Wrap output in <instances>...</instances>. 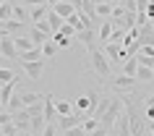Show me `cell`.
<instances>
[{
    "label": "cell",
    "mask_w": 154,
    "mask_h": 136,
    "mask_svg": "<svg viewBox=\"0 0 154 136\" xmlns=\"http://www.w3.org/2000/svg\"><path fill=\"white\" fill-rule=\"evenodd\" d=\"M32 11V24H37V21H45L50 13V5H37V8H29Z\"/></svg>",
    "instance_id": "d4e9b609"
},
{
    "label": "cell",
    "mask_w": 154,
    "mask_h": 136,
    "mask_svg": "<svg viewBox=\"0 0 154 136\" xmlns=\"http://www.w3.org/2000/svg\"><path fill=\"white\" fill-rule=\"evenodd\" d=\"M0 131H3V136H18V134H21L13 120H11V123H3V126H0Z\"/></svg>",
    "instance_id": "1f68e13d"
},
{
    "label": "cell",
    "mask_w": 154,
    "mask_h": 136,
    "mask_svg": "<svg viewBox=\"0 0 154 136\" xmlns=\"http://www.w3.org/2000/svg\"><path fill=\"white\" fill-rule=\"evenodd\" d=\"M68 3H71L76 11H84V0H68Z\"/></svg>",
    "instance_id": "f6af8a7d"
},
{
    "label": "cell",
    "mask_w": 154,
    "mask_h": 136,
    "mask_svg": "<svg viewBox=\"0 0 154 136\" xmlns=\"http://www.w3.org/2000/svg\"><path fill=\"white\" fill-rule=\"evenodd\" d=\"M11 118H13V123L18 126V131H32V115H29L26 107H24V110H18V112H13Z\"/></svg>",
    "instance_id": "ba28073f"
},
{
    "label": "cell",
    "mask_w": 154,
    "mask_h": 136,
    "mask_svg": "<svg viewBox=\"0 0 154 136\" xmlns=\"http://www.w3.org/2000/svg\"><path fill=\"white\" fill-rule=\"evenodd\" d=\"M97 3H110V0H97Z\"/></svg>",
    "instance_id": "f907efd6"
},
{
    "label": "cell",
    "mask_w": 154,
    "mask_h": 136,
    "mask_svg": "<svg viewBox=\"0 0 154 136\" xmlns=\"http://www.w3.org/2000/svg\"><path fill=\"white\" fill-rule=\"evenodd\" d=\"M29 40L34 42V47H42V45H45L50 37H47V34H42L39 29H34V26H32V32H29Z\"/></svg>",
    "instance_id": "f546056e"
},
{
    "label": "cell",
    "mask_w": 154,
    "mask_h": 136,
    "mask_svg": "<svg viewBox=\"0 0 154 136\" xmlns=\"http://www.w3.org/2000/svg\"><path fill=\"white\" fill-rule=\"evenodd\" d=\"M112 100H115V97H102V100H99V102L94 105V107H91V118L102 120V118H105V112L110 110V105H112Z\"/></svg>",
    "instance_id": "7c38bea8"
},
{
    "label": "cell",
    "mask_w": 154,
    "mask_h": 136,
    "mask_svg": "<svg viewBox=\"0 0 154 136\" xmlns=\"http://www.w3.org/2000/svg\"><path fill=\"white\" fill-rule=\"evenodd\" d=\"M5 110L13 115V112H18V110H24V100H21V94H13L11 97V102L5 105Z\"/></svg>",
    "instance_id": "f1b7e54d"
},
{
    "label": "cell",
    "mask_w": 154,
    "mask_h": 136,
    "mask_svg": "<svg viewBox=\"0 0 154 136\" xmlns=\"http://www.w3.org/2000/svg\"><path fill=\"white\" fill-rule=\"evenodd\" d=\"M107 134H110V128H107V126H99L97 131H91L89 136H107Z\"/></svg>",
    "instance_id": "7bdbcfd3"
},
{
    "label": "cell",
    "mask_w": 154,
    "mask_h": 136,
    "mask_svg": "<svg viewBox=\"0 0 154 136\" xmlns=\"http://www.w3.org/2000/svg\"><path fill=\"white\" fill-rule=\"evenodd\" d=\"M57 45H55V40H47L45 42V45H42V58H45V60H50V58H55L57 55Z\"/></svg>",
    "instance_id": "603a6c76"
},
{
    "label": "cell",
    "mask_w": 154,
    "mask_h": 136,
    "mask_svg": "<svg viewBox=\"0 0 154 136\" xmlns=\"http://www.w3.org/2000/svg\"><path fill=\"white\" fill-rule=\"evenodd\" d=\"M149 5H154V0H149Z\"/></svg>",
    "instance_id": "816d5d0a"
},
{
    "label": "cell",
    "mask_w": 154,
    "mask_h": 136,
    "mask_svg": "<svg viewBox=\"0 0 154 136\" xmlns=\"http://www.w3.org/2000/svg\"><path fill=\"white\" fill-rule=\"evenodd\" d=\"M149 131H152V136H154V120H149Z\"/></svg>",
    "instance_id": "7dc6e473"
},
{
    "label": "cell",
    "mask_w": 154,
    "mask_h": 136,
    "mask_svg": "<svg viewBox=\"0 0 154 136\" xmlns=\"http://www.w3.org/2000/svg\"><path fill=\"white\" fill-rule=\"evenodd\" d=\"M110 3H112V5H123V0H110Z\"/></svg>",
    "instance_id": "c3c4849f"
},
{
    "label": "cell",
    "mask_w": 154,
    "mask_h": 136,
    "mask_svg": "<svg viewBox=\"0 0 154 136\" xmlns=\"http://www.w3.org/2000/svg\"><path fill=\"white\" fill-rule=\"evenodd\" d=\"M52 11H55V13H57L60 18H71L73 13H76V8H73V5L68 3V0H63V3H57V5H55Z\"/></svg>",
    "instance_id": "ac0fdd59"
},
{
    "label": "cell",
    "mask_w": 154,
    "mask_h": 136,
    "mask_svg": "<svg viewBox=\"0 0 154 136\" xmlns=\"http://www.w3.org/2000/svg\"><path fill=\"white\" fill-rule=\"evenodd\" d=\"M16 84H18V81L3 84V89H0V102H3V105H8V102H11V97L16 94Z\"/></svg>",
    "instance_id": "ffe728a7"
},
{
    "label": "cell",
    "mask_w": 154,
    "mask_h": 136,
    "mask_svg": "<svg viewBox=\"0 0 154 136\" xmlns=\"http://www.w3.org/2000/svg\"><path fill=\"white\" fill-rule=\"evenodd\" d=\"M89 60H91V68L99 79H112V63L107 60L105 50L102 47H91L89 50Z\"/></svg>",
    "instance_id": "6da1fadb"
},
{
    "label": "cell",
    "mask_w": 154,
    "mask_h": 136,
    "mask_svg": "<svg viewBox=\"0 0 154 136\" xmlns=\"http://www.w3.org/2000/svg\"><path fill=\"white\" fill-rule=\"evenodd\" d=\"M42 136H57V123H47L45 131H42Z\"/></svg>",
    "instance_id": "74e56055"
},
{
    "label": "cell",
    "mask_w": 154,
    "mask_h": 136,
    "mask_svg": "<svg viewBox=\"0 0 154 136\" xmlns=\"http://www.w3.org/2000/svg\"><path fill=\"white\" fill-rule=\"evenodd\" d=\"M57 34H63V37H71V40H76V29H73L71 24H63V29H60Z\"/></svg>",
    "instance_id": "8d00e7d4"
},
{
    "label": "cell",
    "mask_w": 154,
    "mask_h": 136,
    "mask_svg": "<svg viewBox=\"0 0 154 136\" xmlns=\"http://www.w3.org/2000/svg\"><path fill=\"white\" fill-rule=\"evenodd\" d=\"M24 26H26V24L16 21V18H11V21H5V24H0V32H3V34H8V37H21Z\"/></svg>",
    "instance_id": "9c48e42d"
},
{
    "label": "cell",
    "mask_w": 154,
    "mask_h": 136,
    "mask_svg": "<svg viewBox=\"0 0 154 136\" xmlns=\"http://www.w3.org/2000/svg\"><path fill=\"white\" fill-rule=\"evenodd\" d=\"M146 8H149V0H136V11L138 13H146Z\"/></svg>",
    "instance_id": "60d3db41"
},
{
    "label": "cell",
    "mask_w": 154,
    "mask_h": 136,
    "mask_svg": "<svg viewBox=\"0 0 154 136\" xmlns=\"http://www.w3.org/2000/svg\"><path fill=\"white\" fill-rule=\"evenodd\" d=\"M24 5L26 8H37V5H47L45 0H24Z\"/></svg>",
    "instance_id": "b9f144b4"
},
{
    "label": "cell",
    "mask_w": 154,
    "mask_h": 136,
    "mask_svg": "<svg viewBox=\"0 0 154 136\" xmlns=\"http://www.w3.org/2000/svg\"><path fill=\"white\" fill-rule=\"evenodd\" d=\"M13 45H16L18 55H21V52H29V50H34V42L29 40V37H24V34H21V37H13Z\"/></svg>",
    "instance_id": "d6986e66"
},
{
    "label": "cell",
    "mask_w": 154,
    "mask_h": 136,
    "mask_svg": "<svg viewBox=\"0 0 154 136\" xmlns=\"http://www.w3.org/2000/svg\"><path fill=\"white\" fill-rule=\"evenodd\" d=\"M55 97L52 94H45V120L47 123H57V110H55Z\"/></svg>",
    "instance_id": "30bf717a"
},
{
    "label": "cell",
    "mask_w": 154,
    "mask_h": 136,
    "mask_svg": "<svg viewBox=\"0 0 154 136\" xmlns=\"http://www.w3.org/2000/svg\"><path fill=\"white\" fill-rule=\"evenodd\" d=\"M107 136H115V134H112V131H110V134H107Z\"/></svg>",
    "instance_id": "f5cc1de1"
},
{
    "label": "cell",
    "mask_w": 154,
    "mask_h": 136,
    "mask_svg": "<svg viewBox=\"0 0 154 136\" xmlns=\"http://www.w3.org/2000/svg\"><path fill=\"white\" fill-rule=\"evenodd\" d=\"M125 37H128V29H115L112 37H110V42H112V45H123Z\"/></svg>",
    "instance_id": "836d02e7"
},
{
    "label": "cell",
    "mask_w": 154,
    "mask_h": 136,
    "mask_svg": "<svg viewBox=\"0 0 154 136\" xmlns=\"http://www.w3.org/2000/svg\"><path fill=\"white\" fill-rule=\"evenodd\" d=\"M0 40H3V32H0Z\"/></svg>",
    "instance_id": "db71d44e"
},
{
    "label": "cell",
    "mask_w": 154,
    "mask_h": 136,
    "mask_svg": "<svg viewBox=\"0 0 154 136\" xmlns=\"http://www.w3.org/2000/svg\"><path fill=\"white\" fill-rule=\"evenodd\" d=\"M0 58L18 60V50H16V45H13V37H8V34H3V40H0Z\"/></svg>",
    "instance_id": "5b68a950"
},
{
    "label": "cell",
    "mask_w": 154,
    "mask_h": 136,
    "mask_svg": "<svg viewBox=\"0 0 154 136\" xmlns=\"http://www.w3.org/2000/svg\"><path fill=\"white\" fill-rule=\"evenodd\" d=\"M24 71H26V76H29V79L37 81V79L42 76V71H45V58H42V60H37V63H26Z\"/></svg>",
    "instance_id": "5bb4252c"
},
{
    "label": "cell",
    "mask_w": 154,
    "mask_h": 136,
    "mask_svg": "<svg viewBox=\"0 0 154 136\" xmlns=\"http://www.w3.org/2000/svg\"><path fill=\"white\" fill-rule=\"evenodd\" d=\"M112 32H115V26L110 24V21H102V24H99V42H110V37H112Z\"/></svg>",
    "instance_id": "7402d4cb"
},
{
    "label": "cell",
    "mask_w": 154,
    "mask_h": 136,
    "mask_svg": "<svg viewBox=\"0 0 154 136\" xmlns=\"http://www.w3.org/2000/svg\"><path fill=\"white\" fill-rule=\"evenodd\" d=\"M32 26H34V29H39L42 34H47L50 40H52V26H50V21H47V18H45V21H37V24H32Z\"/></svg>",
    "instance_id": "d6a6232c"
},
{
    "label": "cell",
    "mask_w": 154,
    "mask_h": 136,
    "mask_svg": "<svg viewBox=\"0 0 154 136\" xmlns=\"http://www.w3.org/2000/svg\"><path fill=\"white\" fill-rule=\"evenodd\" d=\"M11 3H24V0H11Z\"/></svg>",
    "instance_id": "681fc988"
},
{
    "label": "cell",
    "mask_w": 154,
    "mask_h": 136,
    "mask_svg": "<svg viewBox=\"0 0 154 136\" xmlns=\"http://www.w3.org/2000/svg\"><path fill=\"white\" fill-rule=\"evenodd\" d=\"M94 100H91L89 94H84V97H79V100H76V105H73V107H76V112H91V107H94Z\"/></svg>",
    "instance_id": "2e32d148"
},
{
    "label": "cell",
    "mask_w": 154,
    "mask_h": 136,
    "mask_svg": "<svg viewBox=\"0 0 154 136\" xmlns=\"http://www.w3.org/2000/svg\"><path fill=\"white\" fill-rule=\"evenodd\" d=\"M136 87H138V79L136 76H125V73H118V76L110 81V89H112L118 97L120 94H131Z\"/></svg>",
    "instance_id": "7a4b0ae2"
},
{
    "label": "cell",
    "mask_w": 154,
    "mask_h": 136,
    "mask_svg": "<svg viewBox=\"0 0 154 136\" xmlns=\"http://www.w3.org/2000/svg\"><path fill=\"white\" fill-rule=\"evenodd\" d=\"M112 134H115V136H133V134H131V120H128V115H125V112L115 120Z\"/></svg>",
    "instance_id": "8fae6325"
},
{
    "label": "cell",
    "mask_w": 154,
    "mask_h": 136,
    "mask_svg": "<svg viewBox=\"0 0 154 136\" xmlns=\"http://www.w3.org/2000/svg\"><path fill=\"white\" fill-rule=\"evenodd\" d=\"M37 60H42V47H34V50H29V52H21V55H18V63L21 65L37 63Z\"/></svg>",
    "instance_id": "9a60e30c"
},
{
    "label": "cell",
    "mask_w": 154,
    "mask_h": 136,
    "mask_svg": "<svg viewBox=\"0 0 154 136\" xmlns=\"http://www.w3.org/2000/svg\"><path fill=\"white\" fill-rule=\"evenodd\" d=\"M0 89H3V84H0Z\"/></svg>",
    "instance_id": "11a10c76"
},
{
    "label": "cell",
    "mask_w": 154,
    "mask_h": 136,
    "mask_svg": "<svg viewBox=\"0 0 154 136\" xmlns=\"http://www.w3.org/2000/svg\"><path fill=\"white\" fill-rule=\"evenodd\" d=\"M136 71H138V58H128L120 68V73H125V76H136Z\"/></svg>",
    "instance_id": "4316f807"
},
{
    "label": "cell",
    "mask_w": 154,
    "mask_h": 136,
    "mask_svg": "<svg viewBox=\"0 0 154 136\" xmlns=\"http://www.w3.org/2000/svg\"><path fill=\"white\" fill-rule=\"evenodd\" d=\"M13 5H16V3H11V0H5V3L0 5V24H5V21L13 18Z\"/></svg>",
    "instance_id": "cb8c5ba5"
},
{
    "label": "cell",
    "mask_w": 154,
    "mask_h": 136,
    "mask_svg": "<svg viewBox=\"0 0 154 136\" xmlns=\"http://www.w3.org/2000/svg\"><path fill=\"white\" fill-rule=\"evenodd\" d=\"M123 8L128 11V13H138L136 11V0H123Z\"/></svg>",
    "instance_id": "ab89813d"
},
{
    "label": "cell",
    "mask_w": 154,
    "mask_h": 136,
    "mask_svg": "<svg viewBox=\"0 0 154 136\" xmlns=\"http://www.w3.org/2000/svg\"><path fill=\"white\" fill-rule=\"evenodd\" d=\"M45 3H47V5H50V8H55V5H57V3H63V0H45Z\"/></svg>",
    "instance_id": "bcb514c9"
},
{
    "label": "cell",
    "mask_w": 154,
    "mask_h": 136,
    "mask_svg": "<svg viewBox=\"0 0 154 136\" xmlns=\"http://www.w3.org/2000/svg\"><path fill=\"white\" fill-rule=\"evenodd\" d=\"M13 18L21 21V24H32V11L26 8L24 3H16V5H13Z\"/></svg>",
    "instance_id": "4fadbf2b"
},
{
    "label": "cell",
    "mask_w": 154,
    "mask_h": 136,
    "mask_svg": "<svg viewBox=\"0 0 154 136\" xmlns=\"http://www.w3.org/2000/svg\"><path fill=\"white\" fill-rule=\"evenodd\" d=\"M11 81H18V73H13L11 68H0V84H11Z\"/></svg>",
    "instance_id": "4dcf8cb0"
},
{
    "label": "cell",
    "mask_w": 154,
    "mask_h": 136,
    "mask_svg": "<svg viewBox=\"0 0 154 136\" xmlns=\"http://www.w3.org/2000/svg\"><path fill=\"white\" fill-rule=\"evenodd\" d=\"M81 126H84V131H86V134H91V131H97V128L102 126V123H99L97 118H86V120L81 123Z\"/></svg>",
    "instance_id": "d590c367"
},
{
    "label": "cell",
    "mask_w": 154,
    "mask_h": 136,
    "mask_svg": "<svg viewBox=\"0 0 154 136\" xmlns=\"http://www.w3.org/2000/svg\"><path fill=\"white\" fill-rule=\"evenodd\" d=\"M47 21H50V26H52V37H55V34L63 29V24H65V18H60L52 8H50V13H47Z\"/></svg>",
    "instance_id": "44dd1931"
},
{
    "label": "cell",
    "mask_w": 154,
    "mask_h": 136,
    "mask_svg": "<svg viewBox=\"0 0 154 136\" xmlns=\"http://www.w3.org/2000/svg\"><path fill=\"white\" fill-rule=\"evenodd\" d=\"M102 50H105L107 60H110L112 65H118V60H123V63H125V58H128V55H125V47H123V45H112V42H107Z\"/></svg>",
    "instance_id": "277c9868"
},
{
    "label": "cell",
    "mask_w": 154,
    "mask_h": 136,
    "mask_svg": "<svg viewBox=\"0 0 154 136\" xmlns=\"http://www.w3.org/2000/svg\"><path fill=\"white\" fill-rule=\"evenodd\" d=\"M136 79H138V84H149V81L154 79V68H144V65H138Z\"/></svg>",
    "instance_id": "484cf974"
},
{
    "label": "cell",
    "mask_w": 154,
    "mask_h": 136,
    "mask_svg": "<svg viewBox=\"0 0 154 136\" xmlns=\"http://www.w3.org/2000/svg\"><path fill=\"white\" fill-rule=\"evenodd\" d=\"M123 112H125V102H123V97H115L112 105H110V110L105 112V118L99 120V123H102V126H107V128H112V126H115V120L120 118Z\"/></svg>",
    "instance_id": "3957f363"
},
{
    "label": "cell",
    "mask_w": 154,
    "mask_h": 136,
    "mask_svg": "<svg viewBox=\"0 0 154 136\" xmlns=\"http://www.w3.org/2000/svg\"><path fill=\"white\" fill-rule=\"evenodd\" d=\"M52 40H55V45H57L60 50H65V47H71V45H73V40H71V37H63V34H55Z\"/></svg>",
    "instance_id": "e575fe53"
},
{
    "label": "cell",
    "mask_w": 154,
    "mask_h": 136,
    "mask_svg": "<svg viewBox=\"0 0 154 136\" xmlns=\"http://www.w3.org/2000/svg\"><path fill=\"white\" fill-rule=\"evenodd\" d=\"M112 3H97V16L105 18V21H110V16H112Z\"/></svg>",
    "instance_id": "83f0119b"
},
{
    "label": "cell",
    "mask_w": 154,
    "mask_h": 136,
    "mask_svg": "<svg viewBox=\"0 0 154 136\" xmlns=\"http://www.w3.org/2000/svg\"><path fill=\"white\" fill-rule=\"evenodd\" d=\"M144 107H149V110H154V94L144 97Z\"/></svg>",
    "instance_id": "ee69618b"
},
{
    "label": "cell",
    "mask_w": 154,
    "mask_h": 136,
    "mask_svg": "<svg viewBox=\"0 0 154 136\" xmlns=\"http://www.w3.org/2000/svg\"><path fill=\"white\" fill-rule=\"evenodd\" d=\"M81 115H84V112H71V115H63V118H57V128L65 134V131H71V128L81 126V123H84Z\"/></svg>",
    "instance_id": "8992f818"
},
{
    "label": "cell",
    "mask_w": 154,
    "mask_h": 136,
    "mask_svg": "<svg viewBox=\"0 0 154 136\" xmlns=\"http://www.w3.org/2000/svg\"><path fill=\"white\" fill-rule=\"evenodd\" d=\"M63 136H89V134L84 131V126H76V128H71V131H65Z\"/></svg>",
    "instance_id": "f35d334b"
},
{
    "label": "cell",
    "mask_w": 154,
    "mask_h": 136,
    "mask_svg": "<svg viewBox=\"0 0 154 136\" xmlns=\"http://www.w3.org/2000/svg\"><path fill=\"white\" fill-rule=\"evenodd\" d=\"M55 110H57V118H63V115H71V112H76V107H73L71 100H57V102H55Z\"/></svg>",
    "instance_id": "e0dca14e"
},
{
    "label": "cell",
    "mask_w": 154,
    "mask_h": 136,
    "mask_svg": "<svg viewBox=\"0 0 154 136\" xmlns=\"http://www.w3.org/2000/svg\"><path fill=\"white\" fill-rule=\"evenodd\" d=\"M94 40H99V32H97V29H84V32L76 34V42H81L86 50L97 47V42H94Z\"/></svg>",
    "instance_id": "52a82bcc"
}]
</instances>
